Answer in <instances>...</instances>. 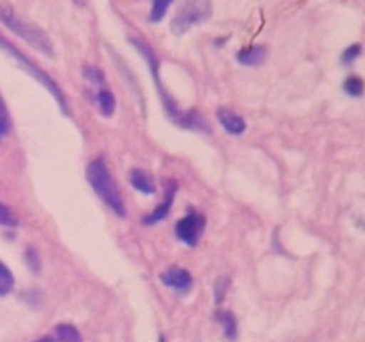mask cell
I'll list each match as a JSON object with an SVG mask.
<instances>
[{
	"mask_svg": "<svg viewBox=\"0 0 365 342\" xmlns=\"http://www.w3.org/2000/svg\"><path fill=\"white\" fill-rule=\"evenodd\" d=\"M14 286H16V278H14L10 269L0 261V297H4V295L10 294L11 289H14Z\"/></svg>",
	"mask_w": 365,
	"mask_h": 342,
	"instance_id": "obj_18",
	"label": "cell"
},
{
	"mask_svg": "<svg viewBox=\"0 0 365 342\" xmlns=\"http://www.w3.org/2000/svg\"><path fill=\"white\" fill-rule=\"evenodd\" d=\"M95 103H97V108L101 112L103 118H112L115 114V108H118V103H115V95L106 87H101L95 95Z\"/></svg>",
	"mask_w": 365,
	"mask_h": 342,
	"instance_id": "obj_13",
	"label": "cell"
},
{
	"mask_svg": "<svg viewBox=\"0 0 365 342\" xmlns=\"http://www.w3.org/2000/svg\"><path fill=\"white\" fill-rule=\"evenodd\" d=\"M0 21L4 25L8 31L19 36L21 40L34 48L38 53L46 55L49 59H53L55 57V49H53V42L49 38L46 31L38 27V25H34V23L25 21L19 14H17L10 4H0Z\"/></svg>",
	"mask_w": 365,
	"mask_h": 342,
	"instance_id": "obj_3",
	"label": "cell"
},
{
	"mask_svg": "<svg viewBox=\"0 0 365 342\" xmlns=\"http://www.w3.org/2000/svg\"><path fill=\"white\" fill-rule=\"evenodd\" d=\"M214 321L222 327V333L227 341H237L239 337V323H237V316L231 310L218 309L214 312Z\"/></svg>",
	"mask_w": 365,
	"mask_h": 342,
	"instance_id": "obj_12",
	"label": "cell"
},
{
	"mask_svg": "<svg viewBox=\"0 0 365 342\" xmlns=\"http://www.w3.org/2000/svg\"><path fill=\"white\" fill-rule=\"evenodd\" d=\"M82 76L83 80L91 86H104L106 82V76H104V72L98 68V66H93V65H83L82 68Z\"/></svg>",
	"mask_w": 365,
	"mask_h": 342,
	"instance_id": "obj_19",
	"label": "cell"
},
{
	"mask_svg": "<svg viewBox=\"0 0 365 342\" xmlns=\"http://www.w3.org/2000/svg\"><path fill=\"white\" fill-rule=\"evenodd\" d=\"M129 185L140 195L152 197L158 193V184L153 174L146 169H133L129 172Z\"/></svg>",
	"mask_w": 365,
	"mask_h": 342,
	"instance_id": "obj_10",
	"label": "cell"
},
{
	"mask_svg": "<svg viewBox=\"0 0 365 342\" xmlns=\"http://www.w3.org/2000/svg\"><path fill=\"white\" fill-rule=\"evenodd\" d=\"M267 46H248V48L237 51L235 59L242 66H262L267 61Z\"/></svg>",
	"mask_w": 365,
	"mask_h": 342,
	"instance_id": "obj_11",
	"label": "cell"
},
{
	"mask_svg": "<svg viewBox=\"0 0 365 342\" xmlns=\"http://www.w3.org/2000/svg\"><path fill=\"white\" fill-rule=\"evenodd\" d=\"M55 338L57 342H82V335L72 323H59L55 327Z\"/></svg>",
	"mask_w": 365,
	"mask_h": 342,
	"instance_id": "obj_14",
	"label": "cell"
},
{
	"mask_svg": "<svg viewBox=\"0 0 365 342\" xmlns=\"http://www.w3.org/2000/svg\"><path fill=\"white\" fill-rule=\"evenodd\" d=\"M216 120H218L220 127L231 136H242L246 133V120L240 114H237L235 110L227 108V106H220L216 110Z\"/></svg>",
	"mask_w": 365,
	"mask_h": 342,
	"instance_id": "obj_9",
	"label": "cell"
},
{
	"mask_svg": "<svg viewBox=\"0 0 365 342\" xmlns=\"http://www.w3.org/2000/svg\"><path fill=\"white\" fill-rule=\"evenodd\" d=\"M74 2H76V4H83L86 0H74Z\"/></svg>",
	"mask_w": 365,
	"mask_h": 342,
	"instance_id": "obj_25",
	"label": "cell"
},
{
	"mask_svg": "<svg viewBox=\"0 0 365 342\" xmlns=\"http://www.w3.org/2000/svg\"><path fill=\"white\" fill-rule=\"evenodd\" d=\"M361 51H364L361 43H352V46H349V48L341 53V63H343L344 66H350L354 61L360 59Z\"/></svg>",
	"mask_w": 365,
	"mask_h": 342,
	"instance_id": "obj_23",
	"label": "cell"
},
{
	"mask_svg": "<svg viewBox=\"0 0 365 342\" xmlns=\"http://www.w3.org/2000/svg\"><path fill=\"white\" fill-rule=\"evenodd\" d=\"M0 227L14 229L17 227V216L10 207H6L4 202H0Z\"/></svg>",
	"mask_w": 365,
	"mask_h": 342,
	"instance_id": "obj_22",
	"label": "cell"
},
{
	"mask_svg": "<svg viewBox=\"0 0 365 342\" xmlns=\"http://www.w3.org/2000/svg\"><path fill=\"white\" fill-rule=\"evenodd\" d=\"M175 0H152V8H150V16H148V21L150 23H161L167 17V11H169L170 4Z\"/></svg>",
	"mask_w": 365,
	"mask_h": 342,
	"instance_id": "obj_15",
	"label": "cell"
},
{
	"mask_svg": "<svg viewBox=\"0 0 365 342\" xmlns=\"http://www.w3.org/2000/svg\"><path fill=\"white\" fill-rule=\"evenodd\" d=\"M159 280H161L165 288L173 289L178 295H187L193 289V276H191V272L187 269H184V266H167L159 274Z\"/></svg>",
	"mask_w": 365,
	"mask_h": 342,
	"instance_id": "obj_8",
	"label": "cell"
},
{
	"mask_svg": "<svg viewBox=\"0 0 365 342\" xmlns=\"http://www.w3.org/2000/svg\"><path fill=\"white\" fill-rule=\"evenodd\" d=\"M229 288H231V278L227 274H222L214 280V286H212V291H214V301L216 304H222L225 301L229 294Z\"/></svg>",
	"mask_w": 365,
	"mask_h": 342,
	"instance_id": "obj_17",
	"label": "cell"
},
{
	"mask_svg": "<svg viewBox=\"0 0 365 342\" xmlns=\"http://www.w3.org/2000/svg\"><path fill=\"white\" fill-rule=\"evenodd\" d=\"M178 190H180V184H178L176 180H165L163 199H161V202H159L158 207L153 208L152 212L144 216V219H142V225L150 227V225H159L161 222H165V219L169 217L173 207H175Z\"/></svg>",
	"mask_w": 365,
	"mask_h": 342,
	"instance_id": "obj_7",
	"label": "cell"
},
{
	"mask_svg": "<svg viewBox=\"0 0 365 342\" xmlns=\"http://www.w3.org/2000/svg\"><path fill=\"white\" fill-rule=\"evenodd\" d=\"M159 342H165V338H163V337H161V338H159Z\"/></svg>",
	"mask_w": 365,
	"mask_h": 342,
	"instance_id": "obj_26",
	"label": "cell"
},
{
	"mask_svg": "<svg viewBox=\"0 0 365 342\" xmlns=\"http://www.w3.org/2000/svg\"><path fill=\"white\" fill-rule=\"evenodd\" d=\"M129 43L133 48L137 49L138 53L142 55V59L146 61L148 71H150V76L153 78L155 82V87H158L159 98H161V104H163L165 115L169 118L170 123H175L176 127L180 129L191 130V133H202V135H208L210 133V125H208L207 118L199 112V110L191 108V110H182L176 100L169 95V91L163 87V82H161V76H159V59L155 51H153L150 46L142 38H137V36H129Z\"/></svg>",
	"mask_w": 365,
	"mask_h": 342,
	"instance_id": "obj_1",
	"label": "cell"
},
{
	"mask_svg": "<svg viewBox=\"0 0 365 342\" xmlns=\"http://www.w3.org/2000/svg\"><path fill=\"white\" fill-rule=\"evenodd\" d=\"M212 17V0H185L170 21V33L182 36L190 28L207 23Z\"/></svg>",
	"mask_w": 365,
	"mask_h": 342,
	"instance_id": "obj_5",
	"label": "cell"
},
{
	"mask_svg": "<svg viewBox=\"0 0 365 342\" xmlns=\"http://www.w3.org/2000/svg\"><path fill=\"white\" fill-rule=\"evenodd\" d=\"M86 178H88L91 190L114 212V216L125 219V201H123L120 187L115 184L114 176H112L108 165H106V161L103 157H95L93 161H89L88 169H86Z\"/></svg>",
	"mask_w": 365,
	"mask_h": 342,
	"instance_id": "obj_2",
	"label": "cell"
},
{
	"mask_svg": "<svg viewBox=\"0 0 365 342\" xmlns=\"http://www.w3.org/2000/svg\"><path fill=\"white\" fill-rule=\"evenodd\" d=\"M343 91L344 95H349L352 98L364 97L365 93V82L360 76H349L343 82Z\"/></svg>",
	"mask_w": 365,
	"mask_h": 342,
	"instance_id": "obj_16",
	"label": "cell"
},
{
	"mask_svg": "<svg viewBox=\"0 0 365 342\" xmlns=\"http://www.w3.org/2000/svg\"><path fill=\"white\" fill-rule=\"evenodd\" d=\"M34 342H57V338H55V337H40V338H36Z\"/></svg>",
	"mask_w": 365,
	"mask_h": 342,
	"instance_id": "obj_24",
	"label": "cell"
},
{
	"mask_svg": "<svg viewBox=\"0 0 365 342\" xmlns=\"http://www.w3.org/2000/svg\"><path fill=\"white\" fill-rule=\"evenodd\" d=\"M205 229H207V217H205V214L195 210V208H187V212L175 225L176 240L180 244L187 246V248H195L201 242Z\"/></svg>",
	"mask_w": 365,
	"mask_h": 342,
	"instance_id": "obj_6",
	"label": "cell"
},
{
	"mask_svg": "<svg viewBox=\"0 0 365 342\" xmlns=\"http://www.w3.org/2000/svg\"><path fill=\"white\" fill-rule=\"evenodd\" d=\"M0 49L4 51V53H8L11 57V59L16 61V65H19L23 68V71L27 72V74H31V76L36 80V82L40 83L42 87H46L49 91V95L55 98V103H57V106L61 108V112L65 115H71V106H68V100H66L65 93H63V89L59 87V83L55 82L53 78L49 76L48 72L42 71L34 61H31L25 53H21L19 49L14 46V43L10 42L8 38H4L2 34H0Z\"/></svg>",
	"mask_w": 365,
	"mask_h": 342,
	"instance_id": "obj_4",
	"label": "cell"
},
{
	"mask_svg": "<svg viewBox=\"0 0 365 342\" xmlns=\"http://www.w3.org/2000/svg\"><path fill=\"white\" fill-rule=\"evenodd\" d=\"M25 265L29 266V271L38 274L42 271V259H40V254L36 252V248H27L25 250Z\"/></svg>",
	"mask_w": 365,
	"mask_h": 342,
	"instance_id": "obj_21",
	"label": "cell"
},
{
	"mask_svg": "<svg viewBox=\"0 0 365 342\" xmlns=\"http://www.w3.org/2000/svg\"><path fill=\"white\" fill-rule=\"evenodd\" d=\"M10 130H11L10 114H8V108H6L4 98L0 97V140H4L6 136L10 135Z\"/></svg>",
	"mask_w": 365,
	"mask_h": 342,
	"instance_id": "obj_20",
	"label": "cell"
}]
</instances>
